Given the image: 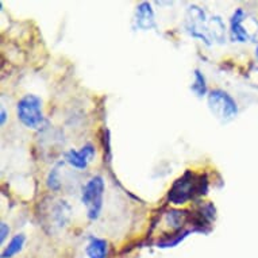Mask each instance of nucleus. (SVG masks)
Listing matches in <instances>:
<instances>
[{"label": "nucleus", "mask_w": 258, "mask_h": 258, "mask_svg": "<svg viewBox=\"0 0 258 258\" xmlns=\"http://www.w3.org/2000/svg\"><path fill=\"white\" fill-rule=\"evenodd\" d=\"M208 189V180L203 174H195L194 172H185L181 177L177 178L169 190L170 203L185 204L186 202L203 196Z\"/></svg>", "instance_id": "nucleus-1"}, {"label": "nucleus", "mask_w": 258, "mask_h": 258, "mask_svg": "<svg viewBox=\"0 0 258 258\" xmlns=\"http://www.w3.org/2000/svg\"><path fill=\"white\" fill-rule=\"evenodd\" d=\"M194 76H195V80H194V84L190 87V89L194 91V92L199 96V98H203L204 95L207 93V84H206V79H204L203 73L200 72L199 69H196L195 73H194Z\"/></svg>", "instance_id": "nucleus-13"}, {"label": "nucleus", "mask_w": 258, "mask_h": 258, "mask_svg": "<svg viewBox=\"0 0 258 258\" xmlns=\"http://www.w3.org/2000/svg\"><path fill=\"white\" fill-rule=\"evenodd\" d=\"M85 253H87L88 258H107L108 245H107L106 239L91 237L89 243L87 245V249H85Z\"/></svg>", "instance_id": "nucleus-9"}, {"label": "nucleus", "mask_w": 258, "mask_h": 258, "mask_svg": "<svg viewBox=\"0 0 258 258\" xmlns=\"http://www.w3.org/2000/svg\"><path fill=\"white\" fill-rule=\"evenodd\" d=\"M95 156V148L92 145H84L80 150L76 149H71L67 154H65V160L68 164L76 168V169H85L88 162L92 160V157Z\"/></svg>", "instance_id": "nucleus-6"}, {"label": "nucleus", "mask_w": 258, "mask_h": 258, "mask_svg": "<svg viewBox=\"0 0 258 258\" xmlns=\"http://www.w3.org/2000/svg\"><path fill=\"white\" fill-rule=\"evenodd\" d=\"M26 237L23 234H17V235L9 242V245L6 246V249L3 250V253H2V258H11L14 257V255H17V254L23 249Z\"/></svg>", "instance_id": "nucleus-10"}, {"label": "nucleus", "mask_w": 258, "mask_h": 258, "mask_svg": "<svg viewBox=\"0 0 258 258\" xmlns=\"http://www.w3.org/2000/svg\"><path fill=\"white\" fill-rule=\"evenodd\" d=\"M208 107L216 119L220 122H229L238 114V106L231 95L222 89H214L208 95Z\"/></svg>", "instance_id": "nucleus-4"}, {"label": "nucleus", "mask_w": 258, "mask_h": 258, "mask_svg": "<svg viewBox=\"0 0 258 258\" xmlns=\"http://www.w3.org/2000/svg\"><path fill=\"white\" fill-rule=\"evenodd\" d=\"M18 118L29 128H39L43 123L42 100L37 95H26L18 102Z\"/></svg>", "instance_id": "nucleus-3"}, {"label": "nucleus", "mask_w": 258, "mask_h": 258, "mask_svg": "<svg viewBox=\"0 0 258 258\" xmlns=\"http://www.w3.org/2000/svg\"><path fill=\"white\" fill-rule=\"evenodd\" d=\"M47 186L50 188V189H59V180H58V165L53 168L49 174V177H47Z\"/></svg>", "instance_id": "nucleus-14"}, {"label": "nucleus", "mask_w": 258, "mask_h": 258, "mask_svg": "<svg viewBox=\"0 0 258 258\" xmlns=\"http://www.w3.org/2000/svg\"><path fill=\"white\" fill-rule=\"evenodd\" d=\"M186 31L194 38L202 39L206 45H211V37L208 33V22L206 19V13L198 6H189L185 14Z\"/></svg>", "instance_id": "nucleus-5"}, {"label": "nucleus", "mask_w": 258, "mask_h": 258, "mask_svg": "<svg viewBox=\"0 0 258 258\" xmlns=\"http://www.w3.org/2000/svg\"><path fill=\"white\" fill-rule=\"evenodd\" d=\"M166 219L169 223L170 227L178 230L181 229L184 223L188 219V212L186 211H178V210H172L166 214Z\"/></svg>", "instance_id": "nucleus-12"}, {"label": "nucleus", "mask_w": 258, "mask_h": 258, "mask_svg": "<svg viewBox=\"0 0 258 258\" xmlns=\"http://www.w3.org/2000/svg\"><path fill=\"white\" fill-rule=\"evenodd\" d=\"M6 119H7V112H6L5 108H2V118H0V122H2V124H5Z\"/></svg>", "instance_id": "nucleus-16"}, {"label": "nucleus", "mask_w": 258, "mask_h": 258, "mask_svg": "<svg viewBox=\"0 0 258 258\" xmlns=\"http://www.w3.org/2000/svg\"><path fill=\"white\" fill-rule=\"evenodd\" d=\"M104 196V180L100 176H95L83 186L81 202L87 208V216L91 220L98 219L103 208Z\"/></svg>", "instance_id": "nucleus-2"}, {"label": "nucleus", "mask_w": 258, "mask_h": 258, "mask_svg": "<svg viewBox=\"0 0 258 258\" xmlns=\"http://www.w3.org/2000/svg\"><path fill=\"white\" fill-rule=\"evenodd\" d=\"M224 23L219 17H212L211 21L208 22V33L210 37L216 39L218 42L224 41Z\"/></svg>", "instance_id": "nucleus-11"}, {"label": "nucleus", "mask_w": 258, "mask_h": 258, "mask_svg": "<svg viewBox=\"0 0 258 258\" xmlns=\"http://www.w3.org/2000/svg\"><path fill=\"white\" fill-rule=\"evenodd\" d=\"M245 13L243 10L238 9L234 13L233 18H231V35L234 39H237L239 42H246L250 39L249 31L243 27V19H245Z\"/></svg>", "instance_id": "nucleus-8"}, {"label": "nucleus", "mask_w": 258, "mask_h": 258, "mask_svg": "<svg viewBox=\"0 0 258 258\" xmlns=\"http://www.w3.org/2000/svg\"><path fill=\"white\" fill-rule=\"evenodd\" d=\"M0 234H2L0 241H2V243H3L6 238L9 237V234H10V227H9V224L6 223V222H2V223H0Z\"/></svg>", "instance_id": "nucleus-15"}, {"label": "nucleus", "mask_w": 258, "mask_h": 258, "mask_svg": "<svg viewBox=\"0 0 258 258\" xmlns=\"http://www.w3.org/2000/svg\"><path fill=\"white\" fill-rule=\"evenodd\" d=\"M136 23L141 30H150L156 27V19H154V13L150 3L142 2L137 7Z\"/></svg>", "instance_id": "nucleus-7"}]
</instances>
